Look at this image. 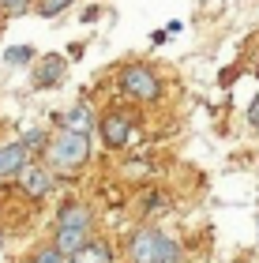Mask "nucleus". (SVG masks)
I'll return each mask as SVG.
<instances>
[{
  "label": "nucleus",
  "instance_id": "1",
  "mask_svg": "<svg viewBox=\"0 0 259 263\" xmlns=\"http://www.w3.org/2000/svg\"><path fill=\"white\" fill-rule=\"evenodd\" d=\"M87 154H90V139H87V132H72V128H64L61 136L49 143V165H53V170H64V173H75L79 165L87 162Z\"/></svg>",
  "mask_w": 259,
  "mask_h": 263
},
{
  "label": "nucleus",
  "instance_id": "2",
  "mask_svg": "<svg viewBox=\"0 0 259 263\" xmlns=\"http://www.w3.org/2000/svg\"><path fill=\"white\" fill-rule=\"evenodd\" d=\"M83 241H90V211L83 203H68L61 211V230H56V248L72 256Z\"/></svg>",
  "mask_w": 259,
  "mask_h": 263
},
{
  "label": "nucleus",
  "instance_id": "3",
  "mask_svg": "<svg viewBox=\"0 0 259 263\" xmlns=\"http://www.w3.org/2000/svg\"><path fill=\"white\" fill-rule=\"evenodd\" d=\"M121 90L128 94V98L154 102L158 90H162V83H158V76H154L147 64H128V68L121 71Z\"/></svg>",
  "mask_w": 259,
  "mask_h": 263
},
{
  "label": "nucleus",
  "instance_id": "4",
  "mask_svg": "<svg viewBox=\"0 0 259 263\" xmlns=\"http://www.w3.org/2000/svg\"><path fill=\"white\" fill-rule=\"evenodd\" d=\"M64 71H68L64 57H56V53L42 57V64L34 68V90H49V87H56V83L64 79Z\"/></svg>",
  "mask_w": 259,
  "mask_h": 263
},
{
  "label": "nucleus",
  "instance_id": "5",
  "mask_svg": "<svg viewBox=\"0 0 259 263\" xmlns=\"http://www.w3.org/2000/svg\"><path fill=\"white\" fill-rule=\"evenodd\" d=\"M128 136H132V121H128L124 113H105L102 117V139L109 143V147H124Z\"/></svg>",
  "mask_w": 259,
  "mask_h": 263
},
{
  "label": "nucleus",
  "instance_id": "6",
  "mask_svg": "<svg viewBox=\"0 0 259 263\" xmlns=\"http://www.w3.org/2000/svg\"><path fill=\"white\" fill-rule=\"evenodd\" d=\"M19 184H23V192H27V196L45 199L53 181H49V173H45L42 165H23V170H19Z\"/></svg>",
  "mask_w": 259,
  "mask_h": 263
},
{
  "label": "nucleus",
  "instance_id": "7",
  "mask_svg": "<svg viewBox=\"0 0 259 263\" xmlns=\"http://www.w3.org/2000/svg\"><path fill=\"white\" fill-rule=\"evenodd\" d=\"M68 263H113V248L105 241H83L68 256Z\"/></svg>",
  "mask_w": 259,
  "mask_h": 263
},
{
  "label": "nucleus",
  "instance_id": "8",
  "mask_svg": "<svg viewBox=\"0 0 259 263\" xmlns=\"http://www.w3.org/2000/svg\"><path fill=\"white\" fill-rule=\"evenodd\" d=\"M158 230H139L135 237H132V263H154V248H158Z\"/></svg>",
  "mask_w": 259,
  "mask_h": 263
},
{
  "label": "nucleus",
  "instance_id": "9",
  "mask_svg": "<svg viewBox=\"0 0 259 263\" xmlns=\"http://www.w3.org/2000/svg\"><path fill=\"white\" fill-rule=\"evenodd\" d=\"M23 165H27V147H23V143H8V147H0V177L19 173Z\"/></svg>",
  "mask_w": 259,
  "mask_h": 263
},
{
  "label": "nucleus",
  "instance_id": "10",
  "mask_svg": "<svg viewBox=\"0 0 259 263\" xmlns=\"http://www.w3.org/2000/svg\"><path fill=\"white\" fill-rule=\"evenodd\" d=\"M64 128H72V132H90V128H94V117H90V109H87L83 102L68 109V117H64Z\"/></svg>",
  "mask_w": 259,
  "mask_h": 263
},
{
  "label": "nucleus",
  "instance_id": "11",
  "mask_svg": "<svg viewBox=\"0 0 259 263\" xmlns=\"http://www.w3.org/2000/svg\"><path fill=\"white\" fill-rule=\"evenodd\" d=\"M154 263H181V245L169 241L166 233L158 237V248H154Z\"/></svg>",
  "mask_w": 259,
  "mask_h": 263
},
{
  "label": "nucleus",
  "instance_id": "12",
  "mask_svg": "<svg viewBox=\"0 0 259 263\" xmlns=\"http://www.w3.org/2000/svg\"><path fill=\"white\" fill-rule=\"evenodd\" d=\"M30 57H34L30 45H15V49H8V53H4V61H8V64H27Z\"/></svg>",
  "mask_w": 259,
  "mask_h": 263
},
{
  "label": "nucleus",
  "instance_id": "13",
  "mask_svg": "<svg viewBox=\"0 0 259 263\" xmlns=\"http://www.w3.org/2000/svg\"><path fill=\"white\" fill-rule=\"evenodd\" d=\"M68 4H72V0H38V11H42L45 19H49V15H61Z\"/></svg>",
  "mask_w": 259,
  "mask_h": 263
},
{
  "label": "nucleus",
  "instance_id": "14",
  "mask_svg": "<svg viewBox=\"0 0 259 263\" xmlns=\"http://www.w3.org/2000/svg\"><path fill=\"white\" fill-rule=\"evenodd\" d=\"M34 263H68V256L61 252V248H45V252H38V256H34Z\"/></svg>",
  "mask_w": 259,
  "mask_h": 263
},
{
  "label": "nucleus",
  "instance_id": "15",
  "mask_svg": "<svg viewBox=\"0 0 259 263\" xmlns=\"http://www.w3.org/2000/svg\"><path fill=\"white\" fill-rule=\"evenodd\" d=\"M0 8L11 11V15H23V11L30 8V0H0Z\"/></svg>",
  "mask_w": 259,
  "mask_h": 263
},
{
  "label": "nucleus",
  "instance_id": "16",
  "mask_svg": "<svg viewBox=\"0 0 259 263\" xmlns=\"http://www.w3.org/2000/svg\"><path fill=\"white\" fill-rule=\"evenodd\" d=\"M38 143H42V132H38V128H34V132H27V136H23V147H38Z\"/></svg>",
  "mask_w": 259,
  "mask_h": 263
},
{
  "label": "nucleus",
  "instance_id": "17",
  "mask_svg": "<svg viewBox=\"0 0 259 263\" xmlns=\"http://www.w3.org/2000/svg\"><path fill=\"white\" fill-rule=\"evenodd\" d=\"M248 121H252V124H255V128H259V98H255V102H252V105H248Z\"/></svg>",
  "mask_w": 259,
  "mask_h": 263
}]
</instances>
